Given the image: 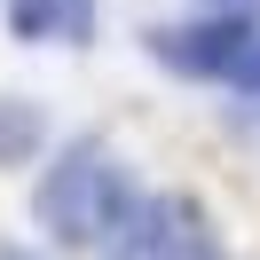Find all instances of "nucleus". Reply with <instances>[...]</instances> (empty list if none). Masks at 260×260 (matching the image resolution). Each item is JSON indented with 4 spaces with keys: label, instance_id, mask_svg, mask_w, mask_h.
<instances>
[{
    "label": "nucleus",
    "instance_id": "obj_1",
    "mask_svg": "<svg viewBox=\"0 0 260 260\" xmlns=\"http://www.w3.org/2000/svg\"><path fill=\"white\" fill-rule=\"evenodd\" d=\"M134 205H142V189L103 134H71L32 181V221L63 252H111L118 229L134 221Z\"/></svg>",
    "mask_w": 260,
    "mask_h": 260
},
{
    "label": "nucleus",
    "instance_id": "obj_2",
    "mask_svg": "<svg viewBox=\"0 0 260 260\" xmlns=\"http://www.w3.org/2000/svg\"><path fill=\"white\" fill-rule=\"evenodd\" d=\"M260 40L252 8H197V16H174V24H150L142 48L150 63H166L174 79H197V87H229V71L244 63V48Z\"/></svg>",
    "mask_w": 260,
    "mask_h": 260
},
{
    "label": "nucleus",
    "instance_id": "obj_3",
    "mask_svg": "<svg viewBox=\"0 0 260 260\" xmlns=\"http://www.w3.org/2000/svg\"><path fill=\"white\" fill-rule=\"evenodd\" d=\"M111 260H221V229H213L205 197L189 189H150L134 221L118 229Z\"/></svg>",
    "mask_w": 260,
    "mask_h": 260
},
{
    "label": "nucleus",
    "instance_id": "obj_4",
    "mask_svg": "<svg viewBox=\"0 0 260 260\" xmlns=\"http://www.w3.org/2000/svg\"><path fill=\"white\" fill-rule=\"evenodd\" d=\"M0 24L24 48H95L103 0H0Z\"/></svg>",
    "mask_w": 260,
    "mask_h": 260
},
{
    "label": "nucleus",
    "instance_id": "obj_5",
    "mask_svg": "<svg viewBox=\"0 0 260 260\" xmlns=\"http://www.w3.org/2000/svg\"><path fill=\"white\" fill-rule=\"evenodd\" d=\"M48 150V111L32 95H0V166H32Z\"/></svg>",
    "mask_w": 260,
    "mask_h": 260
},
{
    "label": "nucleus",
    "instance_id": "obj_6",
    "mask_svg": "<svg viewBox=\"0 0 260 260\" xmlns=\"http://www.w3.org/2000/svg\"><path fill=\"white\" fill-rule=\"evenodd\" d=\"M229 95H244V103H260V40L244 48V63L229 71Z\"/></svg>",
    "mask_w": 260,
    "mask_h": 260
},
{
    "label": "nucleus",
    "instance_id": "obj_7",
    "mask_svg": "<svg viewBox=\"0 0 260 260\" xmlns=\"http://www.w3.org/2000/svg\"><path fill=\"white\" fill-rule=\"evenodd\" d=\"M0 260H40V252H32V244H0Z\"/></svg>",
    "mask_w": 260,
    "mask_h": 260
},
{
    "label": "nucleus",
    "instance_id": "obj_8",
    "mask_svg": "<svg viewBox=\"0 0 260 260\" xmlns=\"http://www.w3.org/2000/svg\"><path fill=\"white\" fill-rule=\"evenodd\" d=\"M197 8H252V0H197Z\"/></svg>",
    "mask_w": 260,
    "mask_h": 260
}]
</instances>
